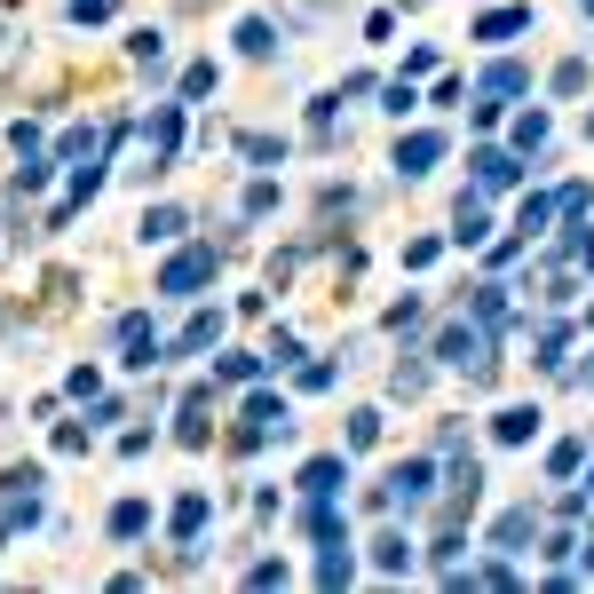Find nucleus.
<instances>
[{"mask_svg": "<svg viewBox=\"0 0 594 594\" xmlns=\"http://www.w3.org/2000/svg\"><path fill=\"white\" fill-rule=\"evenodd\" d=\"M428 492H436V468H428V460H396L389 484H381V507H404V515H412V507H428Z\"/></svg>", "mask_w": 594, "mask_h": 594, "instance_id": "1", "label": "nucleus"}, {"mask_svg": "<svg viewBox=\"0 0 594 594\" xmlns=\"http://www.w3.org/2000/svg\"><path fill=\"white\" fill-rule=\"evenodd\" d=\"M206 270H214V246L175 254V262H167V278H159V294H191V286H206Z\"/></svg>", "mask_w": 594, "mask_h": 594, "instance_id": "2", "label": "nucleus"}, {"mask_svg": "<svg viewBox=\"0 0 594 594\" xmlns=\"http://www.w3.org/2000/svg\"><path fill=\"white\" fill-rule=\"evenodd\" d=\"M175 135H183V111H175V103H159V111H151V127H143L151 167H167V159H175Z\"/></svg>", "mask_w": 594, "mask_h": 594, "instance_id": "3", "label": "nucleus"}, {"mask_svg": "<svg viewBox=\"0 0 594 594\" xmlns=\"http://www.w3.org/2000/svg\"><path fill=\"white\" fill-rule=\"evenodd\" d=\"M499 96H523V64H492V72H484V103H476V119H492Z\"/></svg>", "mask_w": 594, "mask_h": 594, "instance_id": "4", "label": "nucleus"}, {"mask_svg": "<svg viewBox=\"0 0 594 594\" xmlns=\"http://www.w3.org/2000/svg\"><path fill=\"white\" fill-rule=\"evenodd\" d=\"M436 159H444V135H404V143H396V167H404V175H428Z\"/></svg>", "mask_w": 594, "mask_h": 594, "instance_id": "5", "label": "nucleus"}, {"mask_svg": "<svg viewBox=\"0 0 594 594\" xmlns=\"http://www.w3.org/2000/svg\"><path fill=\"white\" fill-rule=\"evenodd\" d=\"M468 167H476V191H507V183H515V175H523V167H515V159H507V151H476V159H468Z\"/></svg>", "mask_w": 594, "mask_h": 594, "instance_id": "6", "label": "nucleus"}, {"mask_svg": "<svg viewBox=\"0 0 594 594\" xmlns=\"http://www.w3.org/2000/svg\"><path fill=\"white\" fill-rule=\"evenodd\" d=\"M341 484H349V468H341V460H309V468H301V492H309V499H333Z\"/></svg>", "mask_w": 594, "mask_h": 594, "instance_id": "7", "label": "nucleus"}, {"mask_svg": "<svg viewBox=\"0 0 594 594\" xmlns=\"http://www.w3.org/2000/svg\"><path fill=\"white\" fill-rule=\"evenodd\" d=\"M119 349H127V365H151V357H159V341H151V317H127V325H119Z\"/></svg>", "mask_w": 594, "mask_h": 594, "instance_id": "8", "label": "nucleus"}, {"mask_svg": "<svg viewBox=\"0 0 594 594\" xmlns=\"http://www.w3.org/2000/svg\"><path fill=\"white\" fill-rule=\"evenodd\" d=\"M531 531H539V515H531V507H515V515H499V523H492V547H507V555H515Z\"/></svg>", "mask_w": 594, "mask_h": 594, "instance_id": "9", "label": "nucleus"}, {"mask_svg": "<svg viewBox=\"0 0 594 594\" xmlns=\"http://www.w3.org/2000/svg\"><path fill=\"white\" fill-rule=\"evenodd\" d=\"M515 32H531V8H492L476 24V40H515Z\"/></svg>", "mask_w": 594, "mask_h": 594, "instance_id": "10", "label": "nucleus"}, {"mask_svg": "<svg viewBox=\"0 0 594 594\" xmlns=\"http://www.w3.org/2000/svg\"><path fill=\"white\" fill-rule=\"evenodd\" d=\"M198 531H206V492H183V499H175V539L191 547Z\"/></svg>", "mask_w": 594, "mask_h": 594, "instance_id": "11", "label": "nucleus"}, {"mask_svg": "<svg viewBox=\"0 0 594 594\" xmlns=\"http://www.w3.org/2000/svg\"><path fill=\"white\" fill-rule=\"evenodd\" d=\"M206 404H214V389H191V396H183V428H175L183 444H206Z\"/></svg>", "mask_w": 594, "mask_h": 594, "instance_id": "12", "label": "nucleus"}, {"mask_svg": "<svg viewBox=\"0 0 594 594\" xmlns=\"http://www.w3.org/2000/svg\"><path fill=\"white\" fill-rule=\"evenodd\" d=\"M373 563H381V571H404V563H412V539H404V531H381V539H373Z\"/></svg>", "mask_w": 594, "mask_h": 594, "instance_id": "13", "label": "nucleus"}, {"mask_svg": "<svg viewBox=\"0 0 594 594\" xmlns=\"http://www.w3.org/2000/svg\"><path fill=\"white\" fill-rule=\"evenodd\" d=\"M111 531H119V539H143V531H151V507H143V499L111 507Z\"/></svg>", "mask_w": 594, "mask_h": 594, "instance_id": "14", "label": "nucleus"}, {"mask_svg": "<svg viewBox=\"0 0 594 594\" xmlns=\"http://www.w3.org/2000/svg\"><path fill=\"white\" fill-rule=\"evenodd\" d=\"M341 547H349V539L333 531V539H325V563H317V587H341V579H349V555H341Z\"/></svg>", "mask_w": 594, "mask_h": 594, "instance_id": "15", "label": "nucleus"}, {"mask_svg": "<svg viewBox=\"0 0 594 594\" xmlns=\"http://www.w3.org/2000/svg\"><path fill=\"white\" fill-rule=\"evenodd\" d=\"M238 48H246V56H270V48H278V32H270L262 16H246V24H238Z\"/></svg>", "mask_w": 594, "mask_h": 594, "instance_id": "16", "label": "nucleus"}, {"mask_svg": "<svg viewBox=\"0 0 594 594\" xmlns=\"http://www.w3.org/2000/svg\"><path fill=\"white\" fill-rule=\"evenodd\" d=\"M531 428H539V412H531V404H515V412H499V444H523Z\"/></svg>", "mask_w": 594, "mask_h": 594, "instance_id": "17", "label": "nucleus"}, {"mask_svg": "<svg viewBox=\"0 0 594 594\" xmlns=\"http://www.w3.org/2000/svg\"><path fill=\"white\" fill-rule=\"evenodd\" d=\"M222 341V317H191V333H183V349H214Z\"/></svg>", "mask_w": 594, "mask_h": 594, "instance_id": "18", "label": "nucleus"}, {"mask_svg": "<svg viewBox=\"0 0 594 594\" xmlns=\"http://www.w3.org/2000/svg\"><path fill=\"white\" fill-rule=\"evenodd\" d=\"M515 143H523V151H539V143H547V119H539V111H523V119H515Z\"/></svg>", "mask_w": 594, "mask_h": 594, "instance_id": "19", "label": "nucleus"}, {"mask_svg": "<svg viewBox=\"0 0 594 594\" xmlns=\"http://www.w3.org/2000/svg\"><path fill=\"white\" fill-rule=\"evenodd\" d=\"M175 230H183V214H175V206H159V214H143V238H175Z\"/></svg>", "mask_w": 594, "mask_h": 594, "instance_id": "20", "label": "nucleus"}, {"mask_svg": "<svg viewBox=\"0 0 594 594\" xmlns=\"http://www.w3.org/2000/svg\"><path fill=\"white\" fill-rule=\"evenodd\" d=\"M206 88H214V64H191V72H183V103H198Z\"/></svg>", "mask_w": 594, "mask_h": 594, "instance_id": "21", "label": "nucleus"}, {"mask_svg": "<svg viewBox=\"0 0 594 594\" xmlns=\"http://www.w3.org/2000/svg\"><path fill=\"white\" fill-rule=\"evenodd\" d=\"M246 159H262V167H270V159H286V143H278V135H246Z\"/></svg>", "mask_w": 594, "mask_h": 594, "instance_id": "22", "label": "nucleus"}, {"mask_svg": "<svg viewBox=\"0 0 594 594\" xmlns=\"http://www.w3.org/2000/svg\"><path fill=\"white\" fill-rule=\"evenodd\" d=\"M547 214H555V206H547V198H531V206H523V222H515V230H523V238H539V230H547Z\"/></svg>", "mask_w": 594, "mask_h": 594, "instance_id": "23", "label": "nucleus"}, {"mask_svg": "<svg viewBox=\"0 0 594 594\" xmlns=\"http://www.w3.org/2000/svg\"><path fill=\"white\" fill-rule=\"evenodd\" d=\"M460 238H484V198H460Z\"/></svg>", "mask_w": 594, "mask_h": 594, "instance_id": "24", "label": "nucleus"}, {"mask_svg": "<svg viewBox=\"0 0 594 594\" xmlns=\"http://www.w3.org/2000/svg\"><path fill=\"white\" fill-rule=\"evenodd\" d=\"M373 436H381V412H357V420H349V444H357V452H365V444H373Z\"/></svg>", "mask_w": 594, "mask_h": 594, "instance_id": "25", "label": "nucleus"}, {"mask_svg": "<svg viewBox=\"0 0 594 594\" xmlns=\"http://www.w3.org/2000/svg\"><path fill=\"white\" fill-rule=\"evenodd\" d=\"M72 16H80V24H103V16H111V0H72Z\"/></svg>", "mask_w": 594, "mask_h": 594, "instance_id": "26", "label": "nucleus"}, {"mask_svg": "<svg viewBox=\"0 0 594 594\" xmlns=\"http://www.w3.org/2000/svg\"><path fill=\"white\" fill-rule=\"evenodd\" d=\"M579 8H587V16H594V0H579Z\"/></svg>", "mask_w": 594, "mask_h": 594, "instance_id": "27", "label": "nucleus"}, {"mask_svg": "<svg viewBox=\"0 0 594 594\" xmlns=\"http://www.w3.org/2000/svg\"><path fill=\"white\" fill-rule=\"evenodd\" d=\"M587 135H594V119H587Z\"/></svg>", "mask_w": 594, "mask_h": 594, "instance_id": "28", "label": "nucleus"}]
</instances>
